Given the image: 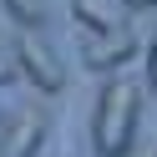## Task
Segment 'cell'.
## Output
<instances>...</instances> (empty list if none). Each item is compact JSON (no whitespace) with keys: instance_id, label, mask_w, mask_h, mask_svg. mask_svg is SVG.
Here are the masks:
<instances>
[{"instance_id":"cell-7","label":"cell","mask_w":157,"mask_h":157,"mask_svg":"<svg viewBox=\"0 0 157 157\" xmlns=\"http://www.w3.org/2000/svg\"><path fill=\"white\" fill-rule=\"evenodd\" d=\"M147 86L157 91V36H152V46H147Z\"/></svg>"},{"instance_id":"cell-9","label":"cell","mask_w":157,"mask_h":157,"mask_svg":"<svg viewBox=\"0 0 157 157\" xmlns=\"http://www.w3.org/2000/svg\"><path fill=\"white\" fill-rule=\"evenodd\" d=\"M10 76H15V61L5 56V46H0V86H10Z\"/></svg>"},{"instance_id":"cell-6","label":"cell","mask_w":157,"mask_h":157,"mask_svg":"<svg viewBox=\"0 0 157 157\" xmlns=\"http://www.w3.org/2000/svg\"><path fill=\"white\" fill-rule=\"evenodd\" d=\"M0 5H5V15H10V21H21L25 31L46 21V0H0Z\"/></svg>"},{"instance_id":"cell-2","label":"cell","mask_w":157,"mask_h":157,"mask_svg":"<svg viewBox=\"0 0 157 157\" xmlns=\"http://www.w3.org/2000/svg\"><path fill=\"white\" fill-rule=\"evenodd\" d=\"M15 71H21L31 86H41L46 96H56V91L66 86V66H61V56H56L36 31H21V36H15Z\"/></svg>"},{"instance_id":"cell-10","label":"cell","mask_w":157,"mask_h":157,"mask_svg":"<svg viewBox=\"0 0 157 157\" xmlns=\"http://www.w3.org/2000/svg\"><path fill=\"white\" fill-rule=\"evenodd\" d=\"M127 10H157V0H122Z\"/></svg>"},{"instance_id":"cell-8","label":"cell","mask_w":157,"mask_h":157,"mask_svg":"<svg viewBox=\"0 0 157 157\" xmlns=\"http://www.w3.org/2000/svg\"><path fill=\"white\" fill-rule=\"evenodd\" d=\"M117 157H157V147H152V142H132L127 152H117Z\"/></svg>"},{"instance_id":"cell-5","label":"cell","mask_w":157,"mask_h":157,"mask_svg":"<svg viewBox=\"0 0 157 157\" xmlns=\"http://www.w3.org/2000/svg\"><path fill=\"white\" fill-rule=\"evenodd\" d=\"M71 15H76L81 31H117V25H127L122 0H71Z\"/></svg>"},{"instance_id":"cell-4","label":"cell","mask_w":157,"mask_h":157,"mask_svg":"<svg viewBox=\"0 0 157 157\" xmlns=\"http://www.w3.org/2000/svg\"><path fill=\"white\" fill-rule=\"evenodd\" d=\"M41 142H46V117L21 112L5 132H0V157H36Z\"/></svg>"},{"instance_id":"cell-1","label":"cell","mask_w":157,"mask_h":157,"mask_svg":"<svg viewBox=\"0 0 157 157\" xmlns=\"http://www.w3.org/2000/svg\"><path fill=\"white\" fill-rule=\"evenodd\" d=\"M137 112H142V96H137V81L127 76H106L101 96H96V127H91V142L101 157H117L132 147L137 137Z\"/></svg>"},{"instance_id":"cell-3","label":"cell","mask_w":157,"mask_h":157,"mask_svg":"<svg viewBox=\"0 0 157 157\" xmlns=\"http://www.w3.org/2000/svg\"><path fill=\"white\" fill-rule=\"evenodd\" d=\"M81 56L96 71H117V66H127L137 56V41H132L127 25H117V31H81Z\"/></svg>"}]
</instances>
